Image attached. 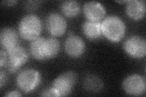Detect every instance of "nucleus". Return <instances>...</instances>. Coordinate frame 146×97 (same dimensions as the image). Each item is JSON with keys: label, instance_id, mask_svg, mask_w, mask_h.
Returning <instances> with one entry per match:
<instances>
[{"label": "nucleus", "instance_id": "1a4fd4ad", "mask_svg": "<svg viewBox=\"0 0 146 97\" xmlns=\"http://www.w3.org/2000/svg\"><path fill=\"white\" fill-rule=\"evenodd\" d=\"M122 89L130 96H138L144 94L146 89L145 78L139 74H132L127 77L122 82Z\"/></svg>", "mask_w": 146, "mask_h": 97}, {"label": "nucleus", "instance_id": "aec40b11", "mask_svg": "<svg viewBox=\"0 0 146 97\" xmlns=\"http://www.w3.org/2000/svg\"><path fill=\"white\" fill-rule=\"evenodd\" d=\"M39 1H28L26 4V7L28 9H35L40 4Z\"/></svg>", "mask_w": 146, "mask_h": 97}, {"label": "nucleus", "instance_id": "ddd939ff", "mask_svg": "<svg viewBox=\"0 0 146 97\" xmlns=\"http://www.w3.org/2000/svg\"><path fill=\"white\" fill-rule=\"evenodd\" d=\"M125 13L130 19L136 21L142 20L145 16V3L143 0H131L126 3Z\"/></svg>", "mask_w": 146, "mask_h": 97}, {"label": "nucleus", "instance_id": "39448f33", "mask_svg": "<svg viewBox=\"0 0 146 97\" xmlns=\"http://www.w3.org/2000/svg\"><path fill=\"white\" fill-rule=\"evenodd\" d=\"M77 80V75L74 72L66 71L55 78L52 87L56 91L58 96H66L72 93Z\"/></svg>", "mask_w": 146, "mask_h": 97}, {"label": "nucleus", "instance_id": "20e7f679", "mask_svg": "<svg viewBox=\"0 0 146 97\" xmlns=\"http://www.w3.org/2000/svg\"><path fill=\"white\" fill-rule=\"evenodd\" d=\"M42 81L40 72L34 69H26L18 72L16 83L18 88L25 94L35 90Z\"/></svg>", "mask_w": 146, "mask_h": 97}, {"label": "nucleus", "instance_id": "4be33fe9", "mask_svg": "<svg viewBox=\"0 0 146 97\" xmlns=\"http://www.w3.org/2000/svg\"><path fill=\"white\" fill-rule=\"evenodd\" d=\"M3 3L6 6H14L17 4V1H3Z\"/></svg>", "mask_w": 146, "mask_h": 97}, {"label": "nucleus", "instance_id": "412c9836", "mask_svg": "<svg viewBox=\"0 0 146 97\" xmlns=\"http://www.w3.org/2000/svg\"><path fill=\"white\" fill-rule=\"evenodd\" d=\"M6 96L8 97H11V96H21L22 94H21V92L16 90H13L11 91L8 92L7 94L5 95Z\"/></svg>", "mask_w": 146, "mask_h": 97}, {"label": "nucleus", "instance_id": "5701e85b", "mask_svg": "<svg viewBox=\"0 0 146 97\" xmlns=\"http://www.w3.org/2000/svg\"><path fill=\"white\" fill-rule=\"evenodd\" d=\"M117 3H127L128 1H117Z\"/></svg>", "mask_w": 146, "mask_h": 97}, {"label": "nucleus", "instance_id": "f3484780", "mask_svg": "<svg viewBox=\"0 0 146 97\" xmlns=\"http://www.w3.org/2000/svg\"><path fill=\"white\" fill-rule=\"evenodd\" d=\"M40 96H54V97H58V95L56 91L51 86L48 88L44 89L41 94Z\"/></svg>", "mask_w": 146, "mask_h": 97}, {"label": "nucleus", "instance_id": "9d476101", "mask_svg": "<svg viewBox=\"0 0 146 97\" xmlns=\"http://www.w3.org/2000/svg\"><path fill=\"white\" fill-rule=\"evenodd\" d=\"M86 46L84 41L80 36L72 34L69 35L65 42V52L72 58H79L85 52Z\"/></svg>", "mask_w": 146, "mask_h": 97}, {"label": "nucleus", "instance_id": "6ab92c4d", "mask_svg": "<svg viewBox=\"0 0 146 97\" xmlns=\"http://www.w3.org/2000/svg\"><path fill=\"white\" fill-rule=\"evenodd\" d=\"M7 80V78L5 71L1 69V71H0V87L1 88H3V86L6 84Z\"/></svg>", "mask_w": 146, "mask_h": 97}, {"label": "nucleus", "instance_id": "9b49d317", "mask_svg": "<svg viewBox=\"0 0 146 97\" xmlns=\"http://www.w3.org/2000/svg\"><path fill=\"white\" fill-rule=\"evenodd\" d=\"M83 12L86 20L92 21H101L107 13L103 4L97 1L85 3L83 7Z\"/></svg>", "mask_w": 146, "mask_h": 97}, {"label": "nucleus", "instance_id": "423d86ee", "mask_svg": "<svg viewBox=\"0 0 146 97\" xmlns=\"http://www.w3.org/2000/svg\"><path fill=\"white\" fill-rule=\"evenodd\" d=\"M7 61L6 67L11 73H18L22 66L29 59V53L27 50L21 46L18 45L7 52Z\"/></svg>", "mask_w": 146, "mask_h": 97}, {"label": "nucleus", "instance_id": "0eeeda50", "mask_svg": "<svg viewBox=\"0 0 146 97\" xmlns=\"http://www.w3.org/2000/svg\"><path fill=\"white\" fill-rule=\"evenodd\" d=\"M123 49L128 56L132 58H143L146 55L145 40L139 35H131L125 40Z\"/></svg>", "mask_w": 146, "mask_h": 97}, {"label": "nucleus", "instance_id": "f03ea898", "mask_svg": "<svg viewBox=\"0 0 146 97\" xmlns=\"http://www.w3.org/2000/svg\"><path fill=\"white\" fill-rule=\"evenodd\" d=\"M103 36L113 43L121 41L125 35L126 26L121 18L117 15H109L101 21Z\"/></svg>", "mask_w": 146, "mask_h": 97}, {"label": "nucleus", "instance_id": "4468645a", "mask_svg": "<svg viewBox=\"0 0 146 97\" xmlns=\"http://www.w3.org/2000/svg\"><path fill=\"white\" fill-rule=\"evenodd\" d=\"M82 30L84 36L90 40H97L103 36L101 21L86 20L82 24Z\"/></svg>", "mask_w": 146, "mask_h": 97}, {"label": "nucleus", "instance_id": "6e6552de", "mask_svg": "<svg viewBox=\"0 0 146 97\" xmlns=\"http://www.w3.org/2000/svg\"><path fill=\"white\" fill-rule=\"evenodd\" d=\"M46 29L52 37L61 36L67 29V22L60 13L52 12L47 16L45 21Z\"/></svg>", "mask_w": 146, "mask_h": 97}, {"label": "nucleus", "instance_id": "2eb2a0df", "mask_svg": "<svg viewBox=\"0 0 146 97\" xmlns=\"http://www.w3.org/2000/svg\"><path fill=\"white\" fill-rule=\"evenodd\" d=\"M60 9L63 15L72 18L79 15L80 12V6L76 1H65L62 3Z\"/></svg>", "mask_w": 146, "mask_h": 97}, {"label": "nucleus", "instance_id": "a211bd4d", "mask_svg": "<svg viewBox=\"0 0 146 97\" xmlns=\"http://www.w3.org/2000/svg\"><path fill=\"white\" fill-rule=\"evenodd\" d=\"M7 53L4 50L1 49L0 51V67L2 69L6 66L7 61Z\"/></svg>", "mask_w": 146, "mask_h": 97}, {"label": "nucleus", "instance_id": "dca6fc26", "mask_svg": "<svg viewBox=\"0 0 146 97\" xmlns=\"http://www.w3.org/2000/svg\"><path fill=\"white\" fill-rule=\"evenodd\" d=\"M83 85L88 92H98L103 88V81L99 77L93 75L86 76L84 79Z\"/></svg>", "mask_w": 146, "mask_h": 97}, {"label": "nucleus", "instance_id": "f8f14e48", "mask_svg": "<svg viewBox=\"0 0 146 97\" xmlns=\"http://www.w3.org/2000/svg\"><path fill=\"white\" fill-rule=\"evenodd\" d=\"M19 34L12 27H6L1 30L0 43L1 49L7 52L19 45Z\"/></svg>", "mask_w": 146, "mask_h": 97}, {"label": "nucleus", "instance_id": "f257e3e1", "mask_svg": "<svg viewBox=\"0 0 146 97\" xmlns=\"http://www.w3.org/2000/svg\"><path fill=\"white\" fill-rule=\"evenodd\" d=\"M60 50V43L55 37L40 36L31 41L29 52L33 58L38 61H45L56 57Z\"/></svg>", "mask_w": 146, "mask_h": 97}, {"label": "nucleus", "instance_id": "7ed1b4c3", "mask_svg": "<svg viewBox=\"0 0 146 97\" xmlns=\"http://www.w3.org/2000/svg\"><path fill=\"white\" fill-rule=\"evenodd\" d=\"M42 20L37 15L28 14L20 20L18 26V32L25 40L33 41L40 37L42 32Z\"/></svg>", "mask_w": 146, "mask_h": 97}]
</instances>
